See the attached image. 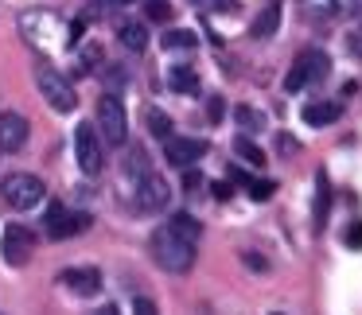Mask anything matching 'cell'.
Masks as SVG:
<instances>
[{
	"label": "cell",
	"instance_id": "obj_19",
	"mask_svg": "<svg viewBox=\"0 0 362 315\" xmlns=\"http://www.w3.org/2000/svg\"><path fill=\"white\" fill-rule=\"evenodd\" d=\"M164 51H191L199 47V35L191 32V28H172V32H164Z\"/></svg>",
	"mask_w": 362,
	"mask_h": 315
},
{
	"label": "cell",
	"instance_id": "obj_21",
	"mask_svg": "<svg viewBox=\"0 0 362 315\" xmlns=\"http://www.w3.org/2000/svg\"><path fill=\"white\" fill-rule=\"evenodd\" d=\"M234 121L242 125V133H261V129H265V113L250 109V105H238V109H234Z\"/></svg>",
	"mask_w": 362,
	"mask_h": 315
},
{
	"label": "cell",
	"instance_id": "obj_10",
	"mask_svg": "<svg viewBox=\"0 0 362 315\" xmlns=\"http://www.w3.org/2000/svg\"><path fill=\"white\" fill-rule=\"evenodd\" d=\"M32 253H35V234L28 226H20V222H12V226L4 230V261L20 268V265L32 261Z\"/></svg>",
	"mask_w": 362,
	"mask_h": 315
},
{
	"label": "cell",
	"instance_id": "obj_28",
	"mask_svg": "<svg viewBox=\"0 0 362 315\" xmlns=\"http://www.w3.org/2000/svg\"><path fill=\"white\" fill-rule=\"evenodd\" d=\"M102 74H105V78H110V86H113V90H117V86H125V82H129L125 66H117V63H113L110 71H102Z\"/></svg>",
	"mask_w": 362,
	"mask_h": 315
},
{
	"label": "cell",
	"instance_id": "obj_2",
	"mask_svg": "<svg viewBox=\"0 0 362 315\" xmlns=\"http://www.w3.org/2000/svg\"><path fill=\"white\" fill-rule=\"evenodd\" d=\"M0 195H4V203H8L12 210H35V206L43 203V195H47V187H43L40 175L12 172L8 179L0 183Z\"/></svg>",
	"mask_w": 362,
	"mask_h": 315
},
{
	"label": "cell",
	"instance_id": "obj_3",
	"mask_svg": "<svg viewBox=\"0 0 362 315\" xmlns=\"http://www.w3.org/2000/svg\"><path fill=\"white\" fill-rule=\"evenodd\" d=\"M331 74V59H327V51H320V47H308L304 55L292 63V71L284 74V94H296V90H304L308 82H323Z\"/></svg>",
	"mask_w": 362,
	"mask_h": 315
},
{
	"label": "cell",
	"instance_id": "obj_31",
	"mask_svg": "<svg viewBox=\"0 0 362 315\" xmlns=\"http://www.w3.org/2000/svg\"><path fill=\"white\" fill-rule=\"evenodd\" d=\"M168 12H172L168 8V0H148V16L152 20H168Z\"/></svg>",
	"mask_w": 362,
	"mask_h": 315
},
{
	"label": "cell",
	"instance_id": "obj_27",
	"mask_svg": "<svg viewBox=\"0 0 362 315\" xmlns=\"http://www.w3.org/2000/svg\"><path fill=\"white\" fill-rule=\"evenodd\" d=\"M133 315H160V307L148 296H133Z\"/></svg>",
	"mask_w": 362,
	"mask_h": 315
},
{
	"label": "cell",
	"instance_id": "obj_38",
	"mask_svg": "<svg viewBox=\"0 0 362 315\" xmlns=\"http://www.w3.org/2000/svg\"><path fill=\"white\" fill-rule=\"evenodd\" d=\"M110 4H117V8H125V4H133V0H110Z\"/></svg>",
	"mask_w": 362,
	"mask_h": 315
},
{
	"label": "cell",
	"instance_id": "obj_26",
	"mask_svg": "<svg viewBox=\"0 0 362 315\" xmlns=\"http://www.w3.org/2000/svg\"><path fill=\"white\" fill-rule=\"evenodd\" d=\"M273 191H276L273 179H253V183H250V195H253V198H273Z\"/></svg>",
	"mask_w": 362,
	"mask_h": 315
},
{
	"label": "cell",
	"instance_id": "obj_30",
	"mask_svg": "<svg viewBox=\"0 0 362 315\" xmlns=\"http://www.w3.org/2000/svg\"><path fill=\"white\" fill-rule=\"evenodd\" d=\"M346 47H351L354 59H362V28H351V35H346Z\"/></svg>",
	"mask_w": 362,
	"mask_h": 315
},
{
	"label": "cell",
	"instance_id": "obj_29",
	"mask_svg": "<svg viewBox=\"0 0 362 315\" xmlns=\"http://www.w3.org/2000/svg\"><path fill=\"white\" fill-rule=\"evenodd\" d=\"M343 242L351 245V249H362V222H351V230L343 234Z\"/></svg>",
	"mask_w": 362,
	"mask_h": 315
},
{
	"label": "cell",
	"instance_id": "obj_18",
	"mask_svg": "<svg viewBox=\"0 0 362 315\" xmlns=\"http://www.w3.org/2000/svg\"><path fill=\"white\" fill-rule=\"evenodd\" d=\"M168 86L183 90V94H199V71H191V66H172V71H168Z\"/></svg>",
	"mask_w": 362,
	"mask_h": 315
},
{
	"label": "cell",
	"instance_id": "obj_9",
	"mask_svg": "<svg viewBox=\"0 0 362 315\" xmlns=\"http://www.w3.org/2000/svg\"><path fill=\"white\" fill-rule=\"evenodd\" d=\"M168 198H172V187H168V179L164 175H144L141 183H136V210L141 214H156V210H164L168 206Z\"/></svg>",
	"mask_w": 362,
	"mask_h": 315
},
{
	"label": "cell",
	"instance_id": "obj_8",
	"mask_svg": "<svg viewBox=\"0 0 362 315\" xmlns=\"http://www.w3.org/2000/svg\"><path fill=\"white\" fill-rule=\"evenodd\" d=\"M206 152H211V144L199 141V136H172V141H164V160L172 167H183V172L195 167Z\"/></svg>",
	"mask_w": 362,
	"mask_h": 315
},
{
	"label": "cell",
	"instance_id": "obj_5",
	"mask_svg": "<svg viewBox=\"0 0 362 315\" xmlns=\"http://www.w3.org/2000/svg\"><path fill=\"white\" fill-rule=\"evenodd\" d=\"M98 133L105 136V144L129 141V117H125V105H121L117 94H102V102H98Z\"/></svg>",
	"mask_w": 362,
	"mask_h": 315
},
{
	"label": "cell",
	"instance_id": "obj_37",
	"mask_svg": "<svg viewBox=\"0 0 362 315\" xmlns=\"http://www.w3.org/2000/svg\"><path fill=\"white\" fill-rule=\"evenodd\" d=\"M354 16H358V20H362V0H354Z\"/></svg>",
	"mask_w": 362,
	"mask_h": 315
},
{
	"label": "cell",
	"instance_id": "obj_16",
	"mask_svg": "<svg viewBox=\"0 0 362 315\" xmlns=\"http://www.w3.org/2000/svg\"><path fill=\"white\" fill-rule=\"evenodd\" d=\"M300 12L308 24H327L339 16V0H300Z\"/></svg>",
	"mask_w": 362,
	"mask_h": 315
},
{
	"label": "cell",
	"instance_id": "obj_32",
	"mask_svg": "<svg viewBox=\"0 0 362 315\" xmlns=\"http://www.w3.org/2000/svg\"><path fill=\"white\" fill-rule=\"evenodd\" d=\"M183 187H187V191H199V187H203V175L187 167V175H183Z\"/></svg>",
	"mask_w": 362,
	"mask_h": 315
},
{
	"label": "cell",
	"instance_id": "obj_15",
	"mask_svg": "<svg viewBox=\"0 0 362 315\" xmlns=\"http://www.w3.org/2000/svg\"><path fill=\"white\" fill-rule=\"evenodd\" d=\"M276 28H281V4H265V8H261V16L253 20L250 35H253V40H273Z\"/></svg>",
	"mask_w": 362,
	"mask_h": 315
},
{
	"label": "cell",
	"instance_id": "obj_22",
	"mask_svg": "<svg viewBox=\"0 0 362 315\" xmlns=\"http://www.w3.org/2000/svg\"><path fill=\"white\" fill-rule=\"evenodd\" d=\"M125 172H129V175H136V183H141L144 175H152V172H148V152H144V148H129V156H125Z\"/></svg>",
	"mask_w": 362,
	"mask_h": 315
},
{
	"label": "cell",
	"instance_id": "obj_33",
	"mask_svg": "<svg viewBox=\"0 0 362 315\" xmlns=\"http://www.w3.org/2000/svg\"><path fill=\"white\" fill-rule=\"evenodd\" d=\"M245 265H250V268H261V273H265L269 261H265V257H257V253H245Z\"/></svg>",
	"mask_w": 362,
	"mask_h": 315
},
{
	"label": "cell",
	"instance_id": "obj_36",
	"mask_svg": "<svg viewBox=\"0 0 362 315\" xmlns=\"http://www.w3.org/2000/svg\"><path fill=\"white\" fill-rule=\"evenodd\" d=\"M98 315H117V307H113V304H105V307H102V311H98Z\"/></svg>",
	"mask_w": 362,
	"mask_h": 315
},
{
	"label": "cell",
	"instance_id": "obj_14",
	"mask_svg": "<svg viewBox=\"0 0 362 315\" xmlns=\"http://www.w3.org/2000/svg\"><path fill=\"white\" fill-rule=\"evenodd\" d=\"M117 40L125 43L129 51H136V55H141V51L148 47V28H144L141 20H121V24H117Z\"/></svg>",
	"mask_w": 362,
	"mask_h": 315
},
{
	"label": "cell",
	"instance_id": "obj_24",
	"mask_svg": "<svg viewBox=\"0 0 362 315\" xmlns=\"http://www.w3.org/2000/svg\"><path fill=\"white\" fill-rule=\"evenodd\" d=\"M148 129H152V136H160V141H172V117H164L160 109H148Z\"/></svg>",
	"mask_w": 362,
	"mask_h": 315
},
{
	"label": "cell",
	"instance_id": "obj_35",
	"mask_svg": "<svg viewBox=\"0 0 362 315\" xmlns=\"http://www.w3.org/2000/svg\"><path fill=\"white\" fill-rule=\"evenodd\" d=\"M222 117V97H211V121Z\"/></svg>",
	"mask_w": 362,
	"mask_h": 315
},
{
	"label": "cell",
	"instance_id": "obj_4",
	"mask_svg": "<svg viewBox=\"0 0 362 315\" xmlns=\"http://www.w3.org/2000/svg\"><path fill=\"white\" fill-rule=\"evenodd\" d=\"M74 164L82 167V175H102L105 172V152H102V133H98L90 121H82L74 129Z\"/></svg>",
	"mask_w": 362,
	"mask_h": 315
},
{
	"label": "cell",
	"instance_id": "obj_25",
	"mask_svg": "<svg viewBox=\"0 0 362 315\" xmlns=\"http://www.w3.org/2000/svg\"><path fill=\"white\" fill-rule=\"evenodd\" d=\"M199 8H206V12H222V16H234L238 8H242V4H238V0H195Z\"/></svg>",
	"mask_w": 362,
	"mask_h": 315
},
{
	"label": "cell",
	"instance_id": "obj_7",
	"mask_svg": "<svg viewBox=\"0 0 362 315\" xmlns=\"http://www.w3.org/2000/svg\"><path fill=\"white\" fill-rule=\"evenodd\" d=\"M90 222H94V218H90L86 210H66L63 203H51V206H47V218H43V226H47V237L63 242V237L86 234Z\"/></svg>",
	"mask_w": 362,
	"mask_h": 315
},
{
	"label": "cell",
	"instance_id": "obj_11",
	"mask_svg": "<svg viewBox=\"0 0 362 315\" xmlns=\"http://www.w3.org/2000/svg\"><path fill=\"white\" fill-rule=\"evenodd\" d=\"M28 144V117L16 109L0 113V152H20Z\"/></svg>",
	"mask_w": 362,
	"mask_h": 315
},
{
	"label": "cell",
	"instance_id": "obj_13",
	"mask_svg": "<svg viewBox=\"0 0 362 315\" xmlns=\"http://www.w3.org/2000/svg\"><path fill=\"white\" fill-rule=\"evenodd\" d=\"M339 117H343V105L339 102H308L304 105V125H312V129L335 125Z\"/></svg>",
	"mask_w": 362,
	"mask_h": 315
},
{
	"label": "cell",
	"instance_id": "obj_23",
	"mask_svg": "<svg viewBox=\"0 0 362 315\" xmlns=\"http://www.w3.org/2000/svg\"><path fill=\"white\" fill-rule=\"evenodd\" d=\"M234 152L245 160V164H253V167H261V164H265V152H261L257 144L250 141V136H238V141H234Z\"/></svg>",
	"mask_w": 362,
	"mask_h": 315
},
{
	"label": "cell",
	"instance_id": "obj_6",
	"mask_svg": "<svg viewBox=\"0 0 362 315\" xmlns=\"http://www.w3.org/2000/svg\"><path fill=\"white\" fill-rule=\"evenodd\" d=\"M35 86H40L43 102H47L55 113H71L74 105H78L74 86H71V82H66L59 71H51V66H40V74H35Z\"/></svg>",
	"mask_w": 362,
	"mask_h": 315
},
{
	"label": "cell",
	"instance_id": "obj_20",
	"mask_svg": "<svg viewBox=\"0 0 362 315\" xmlns=\"http://www.w3.org/2000/svg\"><path fill=\"white\" fill-rule=\"evenodd\" d=\"M168 226H172L180 237H187V242H195V245H199V234H203V226H199V222L191 218V214H172V218H168Z\"/></svg>",
	"mask_w": 362,
	"mask_h": 315
},
{
	"label": "cell",
	"instance_id": "obj_12",
	"mask_svg": "<svg viewBox=\"0 0 362 315\" xmlns=\"http://www.w3.org/2000/svg\"><path fill=\"white\" fill-rule=\"evenodd\" d=\"M59 284H63V288H71L74 296H94L98 288H102V273H98V268H63V273H59Z\"/></svg>",
	"mask_w": 362,
	"mask_h": 315
},
{
	"label": "cell",
	"instance_id": "obj_34",
	"mask_svg": "<svg viewBox=\"0 0 362 315\" xmlns=\"http://www.w3.org/2000/svg\"><path fill=\"white\" fill-rule=\"evenodd\" d=\"M214 198H230V195H234V187H230V183H214Z\"/></svg>",
	"mask_w": 362,
	"mask_h": 315
},
{
	"label": "cell",
	"instance_id": "obj_17",
	"mask_svg": "<svg viewBox=\"0 0 362 315\" xmlns=\"http://www.w3.org/2000/svg\"><path fill=\"white\" fill-rule=\"evenodd\" d=\"M327 206H331V183H327V175H315V206H312V222H315V230H323V218H327Z\"/></svg>",
	"mask_w": 362,
	"mask_h": 315
},
{
	"label": "cell",
	"instance_id": "obj_1",
	"mask_svg": "<svg viewBox=\"0 0 362 315\" xmlns=\"http://www.w3.org/2000/svg\"><path fill=\"white\" fill-rule=\"evenodd\" d=\"M148 249H152V257H156V265L164 268V273H191V265H195V242L180 237L172 226H160L156 234H152Z\"/></svg>",
	"mask_w": 362,
	"mask_h": 315
}]
</instances>
